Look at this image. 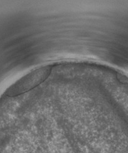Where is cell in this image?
Listing matches in <instances>:
<instances>
[{
  "mask_svg": "<svg viewBox=\"0 0 128 153\" xmlns=\"http://www.w3.org/2000/svg\"><path fill=\"white\" fill-rule=\"evenodd\" d=\"M50 69L49 66H45L31 72L18 83V85L14 88L15 90L13 91H23L38 85L48 76Z\"/></svg>",
  "mask_w": 128,
  "mask_h": 153,
  "instance_id": "cell-1",
  "label": "cell"
}]
</instances>
